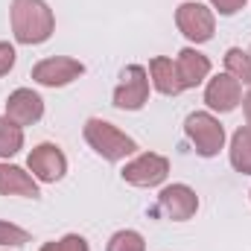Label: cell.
<instances>
[{
	"label": "cell",
	"instance_id": "cell-1",
	"mask_svg": "<svg viewBox=\"0 0 251 251\" xmlns=\"http://www.w3.org/2000/svg\"><path fill=\"white\" fill-rule=\"evenodd\" d=\"M56 29V18L44 0H12V32L21 44H44Z\"/></svg>",
	"mask_w": 251,
	"mask_h": 251
},
{
	"label": "cell",
	"instance_id": "cell-2",
	"mask_svg": "<svg viewBox=\"0 0 251 251\" xmlns=\"http://www.w3.org/2000/svg\"><path fill=\"white\" fill-rule=\"evenodd\" d=\"M85 140L105 161H123L126 155H131L137 149V143L128 134H123L117 126H111L108 120H97V117H91L85 123Z\"/></svg>",
	"mask_w": 251,
	"mask_h": 251
},
{
	"label": "cell",
	"instance_id": "cell-3",
	"mask_svg": "<svg viewBox=\"0 0 251 251\" xmlns=\"http://www.w3.org/2000/svg\"><path fill=\"white\" fill-rule=\"evenodd\" d=\"M184 131H187L190 143L196 146V152L201 158H213L225 146V128H222V123L213 114H207V111L190 114L187 120H184Z\"/></svg>",
	"mask_w": 251,
	"mask_h": 251
},
{
	"label": "cell",
	"instance_id": "cell-4",
	"mask_svg": "<svg viewBox=\"0 0 251 251\" xmlns=\"http://www.w3.org/2000/svg\"><path fill=\"white\" fill-rule=\"evenodd\" d=\"M149 100V73L140 64H128L123 70V82L114 91V108L120 111H137Z\"/></svg>",
	"mask_w": 251,
	"mask_h": 251
},
{
	"label": "cell",
	"instance_id": "cell-5",
	"mask_svg": "<svg viewBox=\"0 0 251 251\" xmlns=\"http://www.w3.org/2000/svg\"><path fill=\"white\" fill-rule=\"evenodd\" d=\"M176 24H178L181 35L196 41V44L210 41L213 38V26H216L213 12L207 6H201V3H181L178 12H176Z\"/></svg>",
	"mask_w": 251,
	"mask_h": 251
},
{
	"label": "cell",
	"instance_id": "cell-6",
	"mask_svg": "<svg viewBox=\"0 0 251 251\" xmlns=\"http://www.w3.org/2000/svg\"><path fill=\"white\" fill-rule=\"evenodd\" d=\"M26 167L32 170V176L44 184H56L59 178H64L67 173V158L56 143H38L29 158H26Z\"/></svg>",
	"mask_w": 251,
	"mask_h": 251
},
{
	"label": "cell",
	"instance_id": "cell-7",
	"mask_svg": "<svg viewBox=\"0 0 251 251\" xmlns=\"http://www.w3.org/2000/svg\"><path fill=\"white\" fill-rule=\"evenodd\" d=\"M170 173V161L164 155L155 152H143L140 158H134L131 164L123 167V181L134 184V187H158Z\"/></svg>",
	"mask_w": 251,
	"mask_h": 251
},
{
	"label": "cell",
	"instance_id": "cell-8",
	"mask_svg": "<svg viewBox=\"0 0 251 251\" xmlns=\"http://www.w3.org/2000/svg\"><path fill=\"white\" fill-rule=\"evenodd\" d=\"M85 73V64L67 56H56V59H44L32 67V79L44 88H62L70 85L73 79H79Z\"/></svg>",
	"mask_w": 251,
	"mask_h": 251
},
{
	"label": "cell",
	"instance_id": "cell-9",
	"mask_svg": "<svg viewBox=\"0 0 251 251\" xmlns=\"http://www.w3.org/2000/svg\"><path fill=\"white\" fill-rule=\"evenodd\" d=\"M6 117L18 126L38 123V120L44 117V100H41L35 91H29V88H18V91L9 94V100H6Z\"/></svg>",
	"mask_w": 251,
	"mask_h": 251
},
{
	"label": "cell",
	"instance_id": "cell-10",
	"mask_svg": "<svg viewBox=\"0 0 251 251\" xmlns=\"http://www.w3.org/2000/svg\"><path fill=\"white\" fill-rule=\"evenodd\" d=\"M158 204H161V210H164L170 219L184 222V219H190V216L199 210V196H196L187 184H170V187L161 190Z\"/></svg>",
	"mask_w": 251,
	"mask_h": 251
},
{
	"label": "cell",
	"instance_id": "cell-11",
	"mask_svg": "<svg viewBox=\"0 0 251 251\" xmlns=\"http://www.w3.org/2000/svg\"><path fill=\"white\" fill-rule=\"evenodd\" d=\"M240 82L231 76V73H219L216 79H210V85H207V91H204V102L213 108V111H219V114H228V111H234L237 105H240Z\"/></svg>",
	"mask_w": 251,
	"mask_h": 251
},
{
	"label": "cell",
	"instance_id": "cell-12",
	"mask_svg": "<svg viewBox=\"0 0 251 251\" xmlns=\"http://www.w3.org/2000/svg\"><path fill=\"white\" fill-rule=\"evenodd\" d=\"M176 70H178L181 88L187 91V88H196V85H201V82L207 79V73H210V59L201 56V53L193 50V47H184V50L178 53V59H176Z\"/></svg>",
	"mask_w": 251,
	"mask_h": 251
},
{
	"label": "cell",
	"instance_id": "cell-13",
	"mask_svg": "<svg viewBox=\"0 0 251 251\" xmlns=\"http://www.w3.org/2000/svg\"><path fill=\"white\" fill-rule=\"evenodd\" d=\"M149 76H152L155 91L164 94V97H176V94L184 91L181 88V79H178V70H176V62L167 59V56H155L149 62Z\"/></svg>",
	"mask_w": 251,
	"mask_h": 251
},
{
	"label": "cell",
	"instance_id": "cell-14",
	"mask_svg": "<svg viewBox=\"0 0 251 251\" xmlns=\"http://www.w3.org/2000/svg\"><path fill=\"white\" fill-rule=\"evenodd\" d=\"M0 196H26V199H35L38 196V184L21 167L0 164Z\"/></svg>",
	"mask_w": 251,
	"mask_h": 251
},
{
	"label": "cell",
	"instance_id": "cell-15",
	"mask_svg": "<svg viewBox=\"0 0 251 251\" xmlns=\"http://www.w3.org/2000/svg\"><path fill=\"white\" fill-rule=\"evenodd\" d=\"M231 164L237 173L251 176V126L237 128V134L231 137Z\"/></svg>",
	"mask_w": 251,
	"mask_h": 251
},
{
	"label": "cell",
	"instance_id": "cell-16",
	"mask_svg": "<svg viewBox=\"0 0 251 251\" xmlns=\"http://www.w3.org/2000/svg\"><path fill=\"white\" fill-rule=\"evenodd\" d=\"M21 149H24V128L9 117H0V158H12Z\"/></svg>",
	"mask_w": 251,
	"mask_h": 251
},
{
	"label": "cell",
	"instance_id": "cell-17",
	"mask_svg": "<svg viewBox=\"0 0 251 251\" xmlns=\"http://www.w3.org/2000/svg\"><path fill=\"white\" fill-rule=\"evenodd\" d=\"M225 67H228V73H231L237 82L251 85V56L249 53H243L240 47H231V50L225 53Z\"/></svg>",
	"mask_w": 251,
	"mask_h": 251
},
{
	"label": "cell",
	"instance_id": "cell-18",
	"mask_svg": "<svg viewBox=\"0 0 251 251\" xmlns=\"http://www.w3.org/2000/svg\"><path fill=\"white\" fill-rule=\"evenodd\" d=\"M105 251H146V243H143V237L137 231H117L108 240Z\"/></svg>",
	"mask_w": 251,
	"mask_h": 251
},
{
	"label": "cell",
	"instance_id": "cell-19",
	"mask_svg": "<svg viewBox=\"0 0 251 251\" xmlns=\"http://www.w3.org/2000/svg\"><path fill=\"white\" fill-rule=\"evenodd\" d=\"M41 251H88V240L79 237V234H67L59 243H47L41 246Z\"/></svg>",
	"mask_w": 251,
	"mask_h": 251
},
{
	"label": "cell",
	"instance_id": "cell-20",
	"mask_svg": "<svg viewBox=\"0 0 251 251\" xmlns=\"http://www.w3.org/2000/svg\"><path fill=\"white\" fill-rule=\"evenodd\" d=\"M24 243H29V234L24 228L0 222V246H24Z\"/></svg>",
	"mask_w": 251,
	"mask_h": 251
},
{
	"label": "cell",
	"instance_id": "cell-21",
	"mask_svg": "<svg viewBox=\"0 0 251 251\" xmlns=\"http://www.w3.org/2000/svg\"><path fill=\"white\" fill-rule=\"evenodd\" d=\"M12 67H15V47L0 41V76H6Z\"/></svg>",
	"mask_w": 251,
	"mask_h": 251
},
{
	"label": "cell",
	"instance_id": "cell-22",
	"mask_svg": "<svg viewBox=\"0 0 251 251\" xmlns=\"http://www.w3.org/2000/svg\"><path fill=\"white\" fill-rule=\"evenodd\" d=\"M210 3L219 9V15H234L246 6V0H210Z\"/></svg>",
	"mask_w": 251,
	"mask_h": 251
},
{
	"label": "cell",
	"instance_id": "cell-23",
	"mask_svg": "<svg viewBox=\"0 0 251 251\" xmlns=\"http://www.w3.org/2000/svg\"><path fill=\"white\" fill-rule=\"evenodd\" d=\"M243 108H246V120H249V126H251V91H249V97L243 100Z\"/></svg>",
	"mask_w": 251,
	"mask_h": 251
}]
</instances>
